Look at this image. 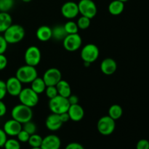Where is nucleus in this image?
I'll return each instance as SVG.
<instances>
[{"instance_id": "1", "label": "nucleus", "mask_w": 149, "mask_h": 149, "mask_svg": "<svg viewBox=\"0 0 149 149\" xmlns=\"http://www.w3.org/2000/svg\"><path fill=\"white\" fill-rule=\"evenodd\" d=\"M33 115V113L31 108L21 103L15 106L11 111L12 119L17 121L22 125L29 121H31Z\"/></svg>"}, {"instance_id": "2", "label": "nucleus", "mask_w": 149, "mask_h": 149, "mask_svg": "<svg viewBox=\"0 0 149 149\" xmlns=\"http://www.w3.org/2000/svg\"><path fill=\"white\" fill-rule=\"evenodd\" d=\"M3 33V36L7 43L14 45L19 43L24 39L26 32L24 28L20 25L12 24Z\"/></svg>"}, {"instance_id": "3", "label": "nucleus", "mask_w": 149, "mask_h": 149, "mask_svg": "<svg viewBox=\"0 0 149 149\" xmlns=\"http://www.w3.org/2000/svg\"><path fill=\"white\" fill-rule=\"evenodd\" d=\"M15 77L22 84H31L38 77V72L36 67L26 64L17 68Z\"/></svg>"}, {"instance_id": "4", "label": "nucleus", "mask_w": 149, "mask_h": 149, "mask_svg": "<svg viewBox=\"0 0 149 149\" xmlns=\"http://www.w3.org/2000/svg\"><path fill=\"white\" fill-rule=\"evenodd\" d=\"M17 97L21 104L29 106L31 109L35 107L39 101V95L35 93L31 87H26V88L22 89L21 92Z\"/></svg>"}, {"instance_id": "5", "label": "nucleus", "mask_w": 149, "mask_h": 149, "mask_svg": "<svg viewBox=\"0 0 149 149\" xmlns=\"http://www.w3.org/2000/svg\"><path fill=\"white\" fill-rule=\"evenodd\" d=\"M49 109L50 111L53 113L61 114L68 111L70 107V103L68 98L63 96L58 95L52 99H49Z\"/></svg>"}, {"instance_id": "6", "label": "nucleus", "mask_w": 149, "mask_h": 149, "mask_svg": "<svg viewBox=\"0 0 149 149\" xmlns=\"http://www.w3.org/2000/svg\"><path fill=\"white\" fill-rule=\"evenodd\" d=\"M100 55L99 48L95 44H87L81 49L80 56L84 62L93 63L95 62Z\"/></svg>"}, {"instance_id": "7", "label": "nucleus", "mask_w": 149, "mask_h": 149, "mask_svg": "<svg viewBox=\"0 0 149 149\" xmlns=\"http://www.w3.org/2000/svg\"><path fill=\"white\" fill-rule=\"evenodd\" d=\"M116 128V121L110 117L109 115L102 116L97 123V129L99 133L102 135L108 136L114 132Z\"/></svg>"}, {"instance_id": "8", "label": "nucleus", "mask_w": 149, "mask_h": 149, "mask_svg": "<svg viewBox=\"0 0 149 149\" xmlns=\"http://www.w3.org/2000/svg\"><path fill=\"white\" fill-rule=\"evenodd\" d=\"M77 4L81 15L90 19L95 17L97 13V7L93 0H80Z\"/></svg>"}, {"instance_id": "9", "label": "nucleus", "mask_w": 149, "mask_h": 149, "mask_svg": "<svg viewBox=\"0 0 149 149\" xmlns=\"http://www.w3.org/2000/svg\"><path fill=\"white\" fill-rule=\"evenodd\" d=\"M41 59L42 53L38 47L32 45L26 49L24 54V61L26 65L36 67L40 63Z\"/></svg>"}, {"instance_id": "10", "label": "nucleus", "mask_w": 149, "mask_h": 149, "mask_svg": "<svg viewBox=\"0 0 149 149\" xmlns=\"http://www.w3.org/2000/svg\"><path fill=\"white\" fill-rule=\"evenodd\" d=\"M82 45V39L77 33L68 34L63 40V45L65 50L68 52H75L78 50Z\"/></svg>"}, {"instance_id": "11", "label": "nucleus", "mask_w": 149, "mask_h": 149, "mask_svg": "<svg viewBox=\"0 0 149 149\" xmlns=\"http://www.w3.org/2000/svg\"><path fill=\"white\" fill-rule=\"evenodd\" d=\"M42 79L47 86H56L62 79V74L58 68H49L44 73Z\"/></svg>"}, {"instance_id": "12", "label": "nucleus", "mask_w": 149, "mask_h": 149, "mask_svg": "<svg viewBox=\"0 0 149 149\" xmlns=\"http://www.w3.org/2000/svg\"><path fill=\"white\" fill-rule=\"evenodd\" d=\"M61 12L65 18L72 20L77 17L79 14L78 4L72 1H66L61 7Z\"/></svg>"}, {"instance_id": "13", "label": "nucleus", "mask_w": 149, "mask_h": 149, "mask_svg": "<svg viewBox=\"0 0 149 149\" xmlns=\"http://www.w3.org/2000/svg\"><path fill=\"white\" fill-rule=\"evenodd\" d=\"M6 83L7 94L13 97L18 96L23 89V84L16 77H11L7 79Z\"/></svg>"}, {"instance_id": "14", "label": "nucleus", "mask_w": 149, "mask_h": 149, "mask_svg": "<svg viewBox=\"0 0 149 149\" xmlns=\"http://www.w3.org/2000/svg\"><path fill=\"white\" fill-rule=\"evenodd\" d=\"M2 129L4 130L7 136L16 137L17 134L20 132V130L23 129V126L20 122L11 119L6 121L5 123L3 125Z\"/></svg>"}, {"instance_id": "15", "label": "nucleus", "mask_w": 149, "mask_h": 149, "mask_svg": "<svg viewBox=\"0 0 149 149\" xmlns=\"http://www.w3.org/2000/svg\"><path fill=\"white\" fill-rule=\"evenodd\" d=\"M61 146V139L56 135H48L43 138L40 148L42 149H60Z\"/></svg>"}, {"instance_id": "16", "label": "nucleus", "mask_w": 149, "mask_h": 149, "mask_svg": "<svg viewBox=\"0 0 149 149\" xmlns=\"http://www.w3.org/2000/svg\"><path fill=\"white\" fill-rule=\"evenodd\" d=\"M100 68L103 74L110 76L114 74L117 70V63L113 58H106L100 63Z\"/></svg>"}, {"instance_id": "17", "label": "nucleus", "mask_w": 149, "mask_h": 149, "mask_svg": "<svg viewBox=\"0 0 149 149\" xmlns=\"http://www.w3.org/2000/svg\"><path fill=\"white\" fill-rule=\"evenodd\" d=\"M63 124V123L61 121L60 115L57 114V113H50L47 117L46 120H45L46 127L49 131H52V132H55V131H57L61 129Z\"/></svg>"}, {"instance_id": "18", "label": "nucleus", "mask_w": 149, "mask_h": 149, "mask_svg": "<svg viewBox=\"0 0 149 149\" xmlns=\"http://www.w3.org/2000/svg\"><path fill=\"white\" fill-rule=\"evenodd\" d=\"M67 112L69 116L70 120L75 122L81 121L84 116V109L79 103L78 104L70 105V107Z\"/></svg>"}, {"instance_id": "19", "label": "nucleus", "mask_w": 149, "mask_h": 149, "mask_svg": "<svg viewBox=\"0 0 149 149\" xmlns=\"http://www.w3.org/2000/svg\"><path fill=\"white\" fill-rule=\"evenodd\" d=\"M36 38L40 42H47L52 39V28L48 26H42L39 27L36 32Z\"/></svg>"}, {"instance_id": "20", "label": "nucleus", "mask_w": 149, "mask_h": 149, "mask_svg": "<svg viewBox=\"0 0 149 149\" xmlns=\"http://www.w3.org/2000/svg\"><path fill=\"white\" fill-rule=\"evenodd\" d=\"M108 10L112 15H119L125 10V3L119 0H113L109 4Z\"/></svg>"}, {"instance_id": "21", "label": "nucleus", "mask_w": 149, "mask_h": 149, "mask_svg": "<svg viewBox=\"0 0 149 149\" xmlns=\"http://www.w3.org/2000/svg\"><path fill=\"white\" fill-rule=\"evenodd\" d=\"M56 88L59 95L68 98L71 95V86H70L69 83L65 80L61 79L56 84Z\"/></svg>"}, {"instance_id": "22", "label": "nucleus", "mask_w": 149, "mask_h": 149, "mask_svg": "<svg viewBox=\"0 0 149 149\" xmlns=\"http://www.w3.org/2000/svg\"><path fill=\"white\" fill-rule=\"evenodd\" d=\"M13 24V18L9 13L0 12V33H4Z\"/></svg>"}, {"instance_id": "23", "label": "nucleus", "mask_w": 149, "mask_h": 149, "mask_svg": "<svg viewBox=\"0 0 149 149\" xmlns=\"http://www.w3.org/2000/svg\"><path fill=\"white\" fill-rule=\"evenodd\" d=\"M31 88L35 92V93H37L38 95L42 94L43 93H45V89H46L47 85L45 84V82L44 81L42 77H36L31 83Z\"/></svg>"}, {"instance_id": "24", "label": "nucleus", "mask_w": 149, "mask_h": 149, "mask_svg": "<svg viewBox=\"0 0 149 149\" xmlns=\"http://www.w3.org/2000/svg\"><path fill=\"white\" fill-rule=\"evenodd\" d=\"M68 35L63 26L57 25L52 29V38L57 41H63Z\"/></svg>"}, {"instance_id": "25", "label": "nucleus", "mask_w": 149, "mask_h": 149, "mask_svg": "<svg viewBox=\"0 0 149 149\" xmlns=\"http://www.w3.org/2000/svg\"><path fill=\"white\" fill-rule=\"evenodd\" d=\"M123 114V109L119 104H113L110 106L109 109V116L113 120L120 119Z\"/></svg>"}, {"instance_id": "26", "label": "nucleus", "mask_w": 149, "mask_h": 149, "mask_svg": "<svg viewBox=\"0 0 149 149\" xmlns=\"http://www.w3.org/2000/svg\"><path fill=\"white\" fill-rule=\"evenodd\" d=\"M64 29L68 34H72V33H77L79 32V28L77 23L73 20H68V22L64 24Z\"/></svg>"}, {"instance_id": "27", "label": "nucleus", "mask_w": 149, "mask_h": 149, "mask_svg": "<svg viewBox=\"0 0 149 149\" xmlns=\"http://www.w3.org/2000/svg\"><path fill=\"white\" fill-rule=\"evenodd\" d=\"M42 139H43V138H42V136H40L38 134L34 133L30 135L28 143L31 147H40L42 145Z\"/></svg>"}, {"instance_id": "28", "label": "nucleus", "mask_w": 149, "mask_h": 149, "mask_svg": "<svg viewBox=\"0 0 149 149\" xmlns=\"http://www.w3.org/2000/svg\"><path fill=\"white\" fill-rule=\"evenodd\" d=\"M90 20H91V19L88 18V17H84V16L82 15L80 16L77 22V26H78L79 29H81V30H86V29H88V28L90 27V24H91Z\"/></svg>"}, {"instance_id": "29", "label": "nucleus", "mask_w": 149, "mask_h": 149, "mask_svg": "<svg viewBox=\"0 0 149 149\" xmlns=\"http://www.w3.org/2000/svg\"><path fill=\"white\" fill-rule=\"evenodd\" d=\"M14 0H0V12L9 13L14 7Z\"/></svg>"}, {"instance_id": "30", "label": "nucleus", "mask_w": 149, "mask_h": 149, "mask_svg": "<svg viewBox=\"0 0 149 149\" xmlns=\"http://www.w3.org/2000/svg\"><path fill=\"white\" fill-rule=\"evenodd\" d=\"M4 149H20V143L17 139H7L4 145Z\"/></svg>"}, {"instance_id": "31", "label": "nucleus", "mask_w": 149, "mask_h": 149, "mask_svg": "<svg viewBox=\"0 0 149 149\" xmlns=\"http://www.w3.org/2000/svg\"><path fill=\"white\" fill-rule=\"evenodd\" d=\"M23 126V130L27 132L29 135H33V134L36 133V124L33 123L31 121L26 122V123L22 125Z\"/></svg>"}, {"instance_id": "32", "label": "nucleus", "mask_w": 149, "mask_h": 149, "mask_svg": "<svg viewBox=\"0 0 149 149\" xmlns=\"http://www.w3.org/2000/svg\"><path fill=\"white\" fill-rule=\"evenodd\" d=\"M45 93L49 99L53 98L58 95L56 86H47Z\"/></svg>"}, {"instance_id": "33", "label": "nucleus", "mask_w": 149, "mask_h": 149, "mask_svg": "<svg viewBox=\"0 0 149 149\" xmlns=\"http://www.w3.org/2000/svg\"><path fill=\"white\" fill-rule=\"evenodd\" d=\"M16 137H17V140H18L20 143H28L30 135L27 132H26V131L22 129Z\"/></svg>"}, {"instance_id": "34", "label": "nucleus", "mask_w": 149, "mask_h": 149, "mask_svg": "<svg viewBox=\"0 0 149 149\" xmlns=\"http://www.w3.org/2000/svg\"><path fill=\"white\" fill-rule=\"evenodd\" d=\"M8 43L4 39L3 35H0V54H4L7 49Z\"/></svg>"}, {"instance_id": "35", "label": "nucleus", "mask_w": 149, "mask_h": 149, "mask_svg": "<svg viewBox=\"0 0 149 149\" xmlns=\"http://www.w3.org/2000/svg\"><path fill=\"white\" fill-rule=\"evenodd\" d=\"M7 92L6 88V83L3 80L0 79V100H3L7 95Z\"/></svg>"}, {"instance_id": "36", "label": "nucleus", "mask_w": 149, "mask_h": 149, "mask_svg": "<svg viewBox=\"0 0 149 149\" xmlns=\"http://www.w3.org/2000/svg\"><path fill=\"white\" fill-rule=\"evenodd\" d=\"M136 149H149V141L146 139H141L137 143Z\"/></svg>"}, {"instance_id": "37", "label": "nucleus", "mask_w": 149, "mask_h": 149, "mask_svg": "<svg viewBox=\"0 0 149 149\" xmlns=\"http://www.w3.org/2000/svg\"><path fill=\"white\" fill-rule=\"evenodd\" d=\"M7 63H8V61H7V57L4 55V54H0V71L5 69Z\"/></svg>"}, {"instance_id": "38", "label": "nucleus", "mask_w": 149, "mask_h": 149, "mask_svg": "<svg viewBox=\"0 0 149 149\" xmlns=\"http://www.w3.org/2000/svg\"><path fill=\"white\" fill-rule=\"evenodd\" d=\"M7 140V135L4 131V130L0 128V148L4 147V143Z\"/></svg>"}, {"instance_id": "39", "label": "nucleus", "mask_w": 149, "mask_h": 149, "mask_svg": "<svg viewBox=\"0 0 149 149\" xmlns=\"http://www.w3.org/2000/svg\"><path fill=\"white\" fill-rule=\"evenodd\" d=\"M65 149H84V148L83 147V146L81 144L79 143L72 142L68 143L65 146Z\"/></svg>"}, {"instance_id": "40", "label": "nucleus", "mask_w": 149, "mask_h": 149, "mask_svg": "<svg viewBox=\"0 0 149 149\" xmlns=\"http://www.w3.org/2000/svg\"><path fill=\"white\" fill-rule=\"evenodd\" d=\"M7 106L2 101V100H0V117H3L4 116H5V114L7 113Z\"/></svg>"}, {"instance_id": "41", "label": "nucleus", "mask_w": 149, "mask_h": 149, "mask_svg": "<svg viewBox=\"0 0 149 149\" xmlns=\"http://www.w3.org/2000/svg\"><path fill=\"white\" fill-rule=\"evenodd\" d=\"M68 102H69L70 105H74L78 104L79 103V97L75 95H71L69 97H68Z\"/></svg>"}, {"instance_id": "42", "label": "nucleus", "mask_w": 149, "mask_h": 149, "mask_svg": "<svg viewBox=\"0 0 149 149\" xmlns=\"http://www.w3.org/2000/svg\"><path fill=\"white\" fill-rule=\"evenodd\" d=\"M60 115V117H61V121L63 122V123H65V122H68L70 120L69 116H68V112H65V113H63Z\"/></svg>"}, {"instance_id": "43", "label": "nucleus", "mask_w": 149, "mask_h": 149, "mask_svg": "<svg viewBox=\"0 0 149 149\" xmlns=\"http://www.w3.org/2000/svg\"><path fill=\"white\" fill-rule=\"evenodd\" d=\"M90 64H91V63H87V62H84V66H86V67L90 66Z\"/></svg>"}, {"instance_id": "44", "label": "nucleus", "mask_w": 149, "mask_h": 149, "mask_svg": "<svg viewBox=\"0 0 149 149\" xmlns=\"http://www.w3.org/2000/svg\"><path fill=\"white\" fill-rule=\"evenodd\" d=\"M22 1H23V2H25V3H29V2H30V1H31L32 0H21Z\"/></svg>"}, {"instance_id": "45", "label": "nucleus", "mask_w": 149, "mask_h": 149, "mask_svg": "<svg viewBox=\"0 0 149 149\" xmlns=\"http://www.w3.org/2000/svg\"><path fill=\"white\" fill-rule=\"evenodd\" d=\"M31 149H42L40 147H31Z\"/></svg>"}, {"instance_id": "46", "label": "nucleus", "mask_w": 149, "mask_h": 149, "mask_svg": "<svg viewBox=\"0 0 149 149\" xmlns=\"http://www.w3.org/2000/svg\"><path fill=\"white\" fill-rule=\"evenodd\" d=\"M119 1H122V2H127V1H129V0H119Z\"/></svg>"}]
</instances>
